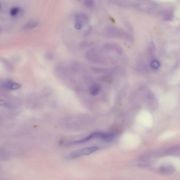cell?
Instances as JSON below:
<instances>
[{
	"label": "cell",
	"mask_w": 180,
	"mask_h": 180,
	"mask_svg": "<svg viewBox=\"0 0 180 180\" xmlns=\"http://www.w3.org/2000/svg\"><path fill=\"white\" fill-rule=\"evenodd\" d=\"M4 86L8 89L11 90L18 89L21 87L20 84L11 81L6 82L4 83Z\"/></svg>",
	"instance_id": "obj_6"
},
{
	"label": "cell",
	"mask_w": 180,
	"mask_h": 180,
	"mask_svg": "<svg viewBox=\"0 0 180 180\" xmlns=\"http://www.w3.org/2000/svg\"><path fill=\"white\" fill-rule=\"evenodd\" d=\"M98 149V147L93 146L79 149L71 153L67 157H66L65 158L67 160H69L78 158L84 156L89 155L97 151Z\"/></svg>",
	"instance_id": "obj_1"
},
{
	"label": "cell",
	"mask_w": 180,
	"mask_h": 180,
	"mask_svg": "<svg viewBox=\"0 0 180 180\" xmlns=\"http://www.w3.org/2000/svg\"><path fill=\"white\" fill-rule=\"evenodd\" d=\"M5 104V102L4 100L0 99V106L4 105Z\"/></svg>",
	"instance_id": "obj_16"
},
{
	"label": "cell",
	"mask_w": 180,
	"mask_h": 180,
	"mask_svg": "<svg viewBox=\"0 0 180 180\" xmlns=\"http://www.w3.org/2000/svg\"><path fill=\"white\" fill-rule=\"evenodd\" d=\"M89 29H88L85 32V36H87V35H88V34H89L90 33V32H91V28H89Z\"/></svg>",
	"instance_id": "obj_15"
},
{
	"label": "cell",
	"mask_w": 180,
	"mask_h": 180,
	"mask_svg": "<svg viewBox=\"0 0 180 180\" xmlns=\"http://www.w3.org/2000/svg\"><path fill=\"white\" fill-rule=\"evenodd\" d=\"M99 132H95L91 133V134L89 135L88 136H86L84 138H82V139L78 140H77L72 141V142H69L68 143V145H74L76 144H80L82 143H83L87 141L90 140L91 139H93V138H97L98 136Z\"/></svg>",
	"instance_id": "obj_2"
},
{
	"label": "cell",
	"mask_w": 180,
	"mask_h": 180,
	"mask_svg": "<svg viewBox=\"0 0 180 180\" xmlns=\"http://www.w3.org/2000/svg\"><path fill=\"white\" fill-rule=\"evenodd\" d=\"M114 137V135L112 133L99 132L98 138L105 142H109L113 140Z\"/></svg>",
	"instance_id": "obj_4"
},
{
	"label": "cell",
	"mask_w": 180,
	"mask_h": 180,
	"mask_svg": "<svg viewBox=\"0 0 180 180\" xmlns=\"http://www.w3.org/2000/svg\"><path fill=\"white\" fill-rule=\"evenodd\" d=\"M100 91V87L97 84L92 85L90 89V93L92 96L97 95L99 94Z\"/></svg>",
	"instance_id": "obj_8"
},
{
	"label": "cell",
	"mask_w": 180,
	"mask_h": 180,
	"mask_svg": "<svg viewBox=\"0 0 180 180\" xmlns=\"http://www.w3.org/2000/svg\"><path fill=\"white\" fill-rule=\"evenodd\" d=\"M39 24L36 20H31L27 22L22 27V29L25 31H28L36 28Z\"/></svg>",
	"instance_id": "obj_5"
},
{
	"label": "cell",
	"mask_w": 180,
	"mask_h": 180,
	"mask_svg": "<svg viewBox=\"0 0 180 180\" xmlns=\"http://www.w3.org/2000/svg\"><path fill=\"white\" fill-rule=\"evenodd\" d=\"M75 22H80L83 25L88 23L89 18L87 14L85 13L80 12L77 14L75 16Z\"/></svg>",
	"instance_id": "obj_3"
},
{
	"label": "cell",
	"mask_w": 180,
	"mask_h": 180,
	"mask_svg": "<svg viewBox=\"0 0 180 180\" xmlns=\"http://www.w3.org/2000/svg\"><path fill=\"white\" fill-rule=\"evenodd\" d=\"M45 57L47 60H51L54 59V54L51 51H47L45 53Z\"/></svg>",
	"instance_id": "obj_10"
},
{
	"label": "cell",
	"mask_w": 180,
	"mask_h": 180,
	"mask_svg": "<svg viewBox=\"0 0 180 180\" xmlns=\"http://www.w3.org/2000/svg\"><path fill=\"white\" fill-rule=\"evenodd\" d=\"M94 4V1L93 0H86L83 3V4L85 7L87 8L92 7Z\"/></svg>",
	"instance_id": "obj_11"
},
{
	"label": "cell",
	"mask_w": 180,
	"mask_h": 180,
	"mask_svg": "<svg viewBox=\"0 0 180 180\" xmlns=\"http://www.w3.org/2000/svg\"><path fill=\"white\" fill-rule=\"evenodd\" d=\"M19 9L17 7H14L11 9L10 11V14L12 16L16 15L19 12Z\"/></svg>",
	"instance_id": "obj_13"
},
{
	"label": "cell",
	"mask_w": 180,
	"mask_h": 180,
	"mask_svg": "<svg viewBox=\"0 0 180 180\" xmlns=\"http://www.w3.org/2000/svg\"><path fill=\"white\" fill-rule=\"evenodd\" d=\"M1 4H0V9H1Z\"/></svg>",
	"instance_id": "obj_17"
},
{
	"label": "cell",
	"mask_w": 180,
	"mask_h": 180,
	"mask_svg": "<svg viewBox=\"0 0 180 180\" xmlns=\"http://www.w3.org/2000/svg\"><path fill=\"white\" fill-rule=\"evenodd\" d=\"M84 25L80 22H75L74 27L77 30H80L83 28Z\"/></svg>",
	"instance_id": "obj_14"
},
{
	"label": "cell",
	"mask_w": 180,
	"mask_h": 180,
	"mask_svg": "<svg viewBox=\"0 0 180 180\" xmlns=\"http://www.w3.org/2000/svg\"><path fill=\"white\" fill-rule=\"evenodd\" d=\"M151 65L153 68L155 70H157L160 66V63L157 60H154L151 63Z\"/></svg>",
	"instance_id": "obj_12"
},
{
	"label": "cell",
	"mask_w": 180,
	"mask_h": 180,
	"mask_svg": "<svg viewBox=\"0 0 180 180\" xmlns=\"http://www.w3.org/2000/svg\"><path fill=\"white\" fill-rule=\"evenodd\" d=\"M93 42H92L88 41H83L80 44V48H84L89 47L92 46Z\"/></svg>",
	"instance_id": "obj_9"
},
{
	"label": "cell",
	"mask_w": 180,
	"mask_h": 180,
	"mask_svg": "<svg viewBox=\"0 0 180 180\" xmlns=\"http://www.w3.org/2000/svg\"><path fill=\"white\" fill-rule=\"evenodd\" d=\"M160 172L163 174H170L174 172V168L170 166L162 167L160 168Z\"/></svg>",
	"instance_id": "obj_7"
}]
</instances>
